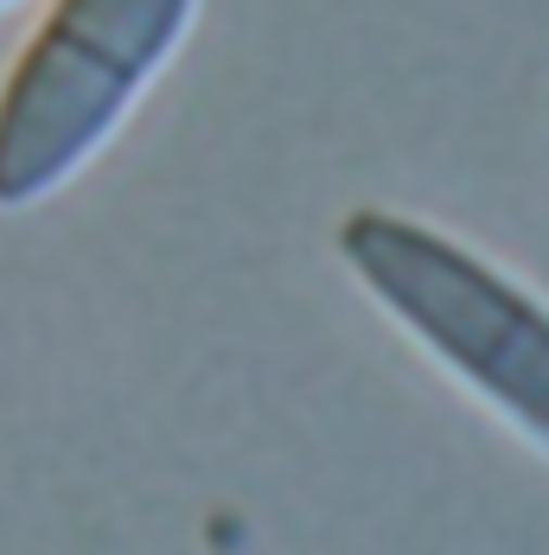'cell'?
<instances>
[{"label": "cell", "mask_w": 549, "mask_h": 555, "mask_svg": "<svg viewBox=\"0 0 549 555\" xmlns=\"http://www.w3.org/2000/svg\"><path fill=\"white\" fill-rule=\"evenodd\" d=\"M199 0H52L0 83V211L39 205L148 90Z\"/></svg>", "instance_id": "2"}, {"label": "cell", "mask_w": 549, "mask_h": 555, "mask_svg": "<svg viewBox=\"0 0 549 555\" xmlns=\"http://www.w3.org/2000/svg\"><path fill=\"white\" fill-rule=\"evenodd\" d=\"M339 256L378 307L549 453V300L447 230L384 205L339 223Z\"/></svg>", "instance_id": "1"}, {"label": "cell", "mask_w": 549, "mask_h": 555, "mask_svg": "<svg viewBox=\"0 0 549 555\" xmlns=\"http://www.w3.org/2000/svg\"><path fill=\"white\" fill-rule=\"evenodd\" d=\"M0 7H7V0H0Z\"/></svg>", "instance_id": "3"}]
</instances>
